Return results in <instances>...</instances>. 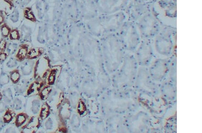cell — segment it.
I'll use <instances>...</instances> for the list:
<instances>
[{
    "label": "cell",
    "instance_id": "5",
    "mask_svg": "<svg viewBox=\"0 0 202 133\" xmlns=\"http://www.w3.org/2000/svg\"><path fill=\"white\" fill-rule=\"evenodd\" d=\"M140 67H147L151 64L154 58L153 50L148 44L142 45L136 52L134 56Z\"/></svg>",
    "mask_w": 202,
    "mask_h": 133
},
{
    "label": "cell",
    "instance_id": "24",
    "mask_svg": "<svg viewBox=\"0 0 202 133\" xmlns=\"http://www.w3.org/2000/svg\"><path fill=\"white\" fill-rule=\"evenodd\" d=\"M5 21V18L3 15L0 14V25H2Z\"/></svg>",
    "mask_w": 202,
    "mask_h": 133
},
{
    "label": "cell",
    "instance_id": "15",
    "mask_svg": "<svg viewBox=\"0 0 202 133\" xmlns=\"http://www.w3.org/2000/svg\"><path fill=\"white\" fill-rule=\"evenodd\" d=\"M11 31L12 29L6 23H3L2 25H1V33H2V36L4 38H7L8 36H9Z\"/></svg>",
    "mask_w": 202,
    "mask_h": 133
},
{
    "label": "cell",
    "instance_id": "20",
    "mask_svg": "<svg viewBox=\"0 0 202 133\" xmlns=\"http://www.w3.org/2000/svg\"><path fill=\"white\" fill-rule=\"evenodd\" d=\"M9 38L11 40H19L20 35L18 30L17 29L12 30L9 35Z\"/></svg>",
    "mask_w": 202,
    "mask_h": 133
},
{
    "label": "cell",
    "instance_id": "9",
    "mask_svg": "<svg viewBox=\"0 0 202 133\" xmlns=\"http://www.w3.org/2000/svg\"><path fill=\"white\" fill-rule=\"evenodd\" d=\"M28 53V45L27 44H23L20 46L17 54L16 55V58L19 61H23L26 57Z\"/></svg>",
    "mask_w": 202,
    "mask_h": 133
},
{
    "label": "cell",
    "instance_id": "12",
    "mask_svg": "<svg viewBox=\"0 0 202 133\" xmlns=\"http://www.w3.org/2000/svg\"><path fill=\"white\" fill-rule=\"evenodd\" d=\"M24 17L27 20L32 22H37V18L33 13L32 8L31 7H26L24 10Z\"/></svg>",
    "mask_w": 202,
    "mask_h": 133
},
{
    "label": "cell",
    "instance_id": "11",
    "mask_svg": "<svg viewBox=\"0 0 202 133\" xmlns=\"http://www.w3.org/2000/svg\"><path fill=\"white\" fill-rule=\"evenodd\" d=\"M43 52L44 50L42 48H33L29 51L27 57L29 59H34L40 57Z\"/></svg>",
    "mask_w": 202,
    "mask_h": 133
},
{
    "label": "cell",
    "instance_id": "8",
    "mask_svg": "<svg viewBox=\"0 0 202 133\" xmlns=\"http://www.w3.org/2000/svg\"><path fill=\"white\" fill-rule=\"evenodd\" d=\"M170 81L177 84V59L172 57L170 59L168 73Z\"/></svg>",
    "mask_w": 202,
    "mask_h": 133
},
{
    "label": "cell",
    "instance_id": "26",
    "mask_svg": "<svg viewBox=\"0 0 202 133\" xmlns=\"http://www.w3.org/2000/svg\"><path fill=\"white\" fill-rule=\"evenodd\" d=\"M10 1H14V0H10Z\"/></svg>",
    "mask_w": 202,
    "mask_h": 133
},
{
    "label": "cell",
    "instance_id": "4",
    "mask_svg": "<svg viewBox=\"0 0 202 133\" xmlns=\"http://www.w3.org/2000/svg\"><path fill=\"white\" fill-rule=\"evenodd\" d=\"M170 59L158 58L151 62L148 70L150 75L154 82L161 83L168 75Z\"/></svg>",
    "mask_w": 202,
    "mask_h": 133
},
{
    "label": "cell",
    "instance_id": "21",
    "mask_svg": "<svg viewBox=\"0 0 202 133\" xmlns=\"http://www.w3.org/2000/svg\"><path fill=\"white\" fill-rule=\"evenodd\" d=\"M7 47V42L4 38H2L0 40V50L4 51Z\"/></svg>",
    "mask_w": 202,
    "mask_h": 133
},
{
    "label": "cell",
    "instance_id": "3",
    "mask_svg": "<svg viewBox=\"0 0 202 133\" xmlns=\"http://www.w3.org/2000/svg\"><path fill=\"white\" fill-rule=\"evenodd\" d=\"M124 61L122 70V82L124 86L131 87L134 86L139 66L134 55H128Z\"/></svg>",
    "mask_w": 202,
    "mask_h": 133
},
{
    "label": "cell",
    "instance_id": "17",
    "mask_svg": "<svg viewBox=\"0 0 202 133\" xmlns=\"http://www.w3.org/2000/svg\"><path fill=\"white\" fill-rule=\"evenodd\" d=\"M10 79L13 83H17L20 79V74L19 70L16 69L13 70L10 73Z\"/></svg>",
    "mask_w": 202,
    "mask_h": 133
},
{
    "label": "cell",
    "instance_id": "19",
    "mask_svg": "<svg viewBox=\"0 0 202 133\" xmlns=\"http://www.w3.org/2000/svg\"><path fill=\"white\" fill-rule=\"evenodd\" d=\"M49 114V109L46 104L43 105L40 112V118L42 119L46 118Z\"/></svg>",
    "mask_w": 202,
    "mask_h": 133
},
{
    "label": "cell",
    "instance_id": "16",
    "mask_svg": "<svg viewBox=\"0 0 202 133\" xmlns=\"http://www.w3.org/2000/svg\"><path fill=\"white\" fill-rule=\"evenodd\" d=\"M15 113L10 109H8L3 116V122L5 123H9L11 122L15 116Z\"/></svg>",
    "mask_w": 202,
    "mask_h": 133
},
{
    "label": "cell",
    "instance_id": "6",
    "mask_svg": "<svg viewBox=\"0 0 202 133\" xmlns=\"http://www.w3.org/2000/svg\"><path fill=\"white\" fill-rule=\"evenodd\" d=\"M159 92L166 100L173 101L177 98L176 84L171 81H164L159 86Z\"/></svg>",
    "mask_w": 202,
    "mask_h": 133
},
{
    "label": "cell",
    "instance_id": "10",
    "mask_svg": "<svg viewBox=\"0 0 202 133\" xmlns=\"http://www.w3.org/2000/svg\"><path fill=\"white\" fill-rule=\"evenodd\" d=\"M61 71L60 67H55L51 70L48 77V83L49 85L53 84L56 80L58 78V75Z\"/></svg>",
    "mask_w": 202,
    "mask_h": 133
},
{
    "label": "cell",
    "instance_id": "22",
    "mask_svg": "<svg viewBox=\"0 0 202 133\" xmlns=\"http://www.w3.org/2000/svg\"><path fill=\"white\" fill-rule=\"evenodd\" d=\"M7 56H8V55L6 53L3 51H1L0 52V62H2L4 61L7 58Z\"/></svg>",
    "mask_w": 202,
    "mask_h": 133
},
{
    "label": "cell",
    "instance_id": "2",
    "mask_svg": "<svg viewBox=\"0 0 202 133\" xmlns=\"http://www.w3.org/2000/svg\"><path fill=\"white\" fill-rule=\"evenodd\" d=\"M133 112V114L128 117L127 126L129 131L133 133L147 132L151 124V118L146 112Z\"/></svg>",
    "mask_w": 202,
    "mask_h": 133
},
{
    "label": "cell",
    "instance_id": "25",
    "mask_svg": "<svg viewBox=\"0 0 202 133\" xmlns=\"http://www.w3.org/2000/svg\"><path fill=\"white\" fill-rule=\"evenodd\" d=\"M2 98H3V96L2 95V93L0 92V101H1V100H2Z\"/></svg>",
    "mask_w": 202,
    "mask_h": 133
},
{
    "label": "cell",
    "instance_id": "7",
    "mask_svg": "<svg viewBox=\"0 0 202 133\" xmlns=\"http://www.w3.org/2000/svg\"><path fill=\"white\" fill-rule=\"evenodd\" d=\"M50 69L49 61L45 57L40 58L37 62L35 68V77L37 79H43Z\"/></svg>",
    "mask_w": 202,
    "mask_h": 133
},
{
    "label": "cell",
    "instance_id": "1",
    "mask_svg": "<svg viewBox=\"0 0 202 133\" xmlns=\"http://www.w3.org/2000/svg\"><path fill=\"white\" fill-rule=\"evenodd\" d=\"M134 86L137 92L147 96L154 97L160 93L159 86L152 79L147 67L138 68Z\"/></svg>",
    "mask_w": 202,
    "mask_h": 133
},
{
    "label": "cell",
    "instance_id": "23",
    "mask_svg": "<svg viewBox=\"0 0 202 133\" xmlns=\"http://www.w3.org/2000/svg\"><path fill=\"white\" fill-rule=\"evenodd\" d=\"M78 111L80 113H83L85 112V107L82 102H80L78 106Z\"/></svg>",
    "mask_w": 202,
    "mask_h": 133
},
{
    "label": "cell",
    "instance_id": "18",
    "mask_svg": "<svg viewBox=\"0 0 202 133\" xmlns=\"http://www.w3.org/2000/svg\"><path fill=\"white\" fill-rule=\"evenodd\" d=\"M51 90V87L50 86L45 87L39 94V96L42 100L46 99L48 96L50 94Z\"/></svg>",
    "mask_w": 202,
    "mask_h": 133
},
{
    "label": "cell",
    "instance_id": "14",
    "mask_svg": "<svg viewBox=\"0 0 202 133\" xmlns=\"http://www.w3.org/2000/svg\"><path fill=\"white\" fill-rule=\"evenodd\" d=\"M28 116L25 113H20L17 115L15 121V125L17 127L21 126L27 120Z\"/></svg>",
    "mask_w": 202,
    "mask_h": 133
},
{
    "label": "cell",
    "instance_id": "13",
    "mask_svg": "<svg viewBox=\"0 0 202 133\" xmlns=\"http://www.w3.org/2000/svg\"><path fill=\"white\" fill-rule=\"evenodd\" d=\"M41 83L39 82H35L30 86L28 91V95L38 93L41 87Z\"/></svg>",
    "mask_w": 202,
    "mask_h": 133
}]
</instances>
